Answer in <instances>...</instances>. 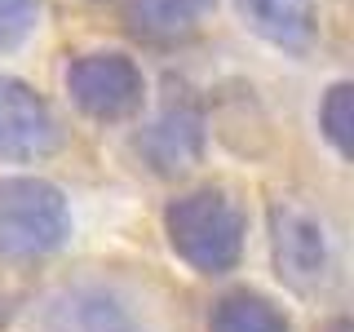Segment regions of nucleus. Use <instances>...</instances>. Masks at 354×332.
Segmentation results:
<instances>
[{"instance_id": "nucleus-1", "label": "nucleus", "mask_w": 354, "mask_h": 332, "mask_svg": "<svg viewBox=\"0 0 354 332\" xmlns=\"http://www.w3.org/2000/svg\"><path fill=\"white\" fill-rule=\"evenodd\" d=\"M169 239L195 270L221 275L239 261L243 248V217L221 191H195L169 204Z\"/></svg>"}, {"instance_id": "nucleus-2", "label": "nucleus", "mask_w": 354, "mask_h": 332, "mask_svg": "<svg viewBox=\"0 0 354 332\" xmlns=\"http://www.w3.org/2000/svg\"><path fill=\"white\" fill-rule=\"evenodd\" d=\"M71 230L66 199L40 177H0V257L53 252Z\"/></svg>"}, {"instance_id": "nucleus-3", "label": "nucleus", "mask_w": 354, "mask_h": 332, "mask_svg": "<svg viewBox=\"0 0 354 332\" xmlns=\"http://www.w3.org/2000/svg\"><path fill=\"white\" fill-rule=\"evenodd\" d=\"M71 102L93 120H124L142 107L147 80H142L138 62L124 53H84L66 71Z\"/></svg>"}, {"instance_id": "nucleus-4", "label": "nucleus", "mask_w": 354, "mask_h": 332, "mask_svg": "<svg viewBox=\"0 0 354 332\" xmlns=\"http://www.w3.org/2000/svg\"><path fill=\"white\" fill-rule=\"evenodd\" d=\"M270 230H274V261L279 275L301 293H315L332 270V248H328V230L315 213L297 204H279L270 213Z\"/></svg>"}, {"instance_id": "nucleus-5", "label": "nucleus", "mask_w": 354, "mask_h": 332, "mask_svg": "<svg viewBox=\"0 0 354 332\" xmlns=\"http://www.w3.org/2000/svg\"><path fill=\"white\" fill-rule=\"evenodd\" d=\"M58 147V120L31 84L0 75V160H44Z\"/></svg>"}, {"instance_id": "nucleus-6", "label": "nucleus", "mask_w": 354, "mask_h": 332, "mask_svg": "<svg viewBox=\"0 0 354 332\" xmlns=\"http://www.w3.org/2000/svg\"><path fill=\"white\" fill-rule=\"evenodd\" d=\"M44 332H142L129 306L106 288H62L44 306Z\"/></svg>"}, {"instance_id": "nucleus-7", "label": "nucleus", "mask_w": 354, "mask_h": 332, "mask_svg": "<svg viewBox=\"0 0 354 332\" xmlns=\"http://www.w3.org/2000/svg\"><path fill=\"white\" fill-rule=\"evenodd\" d=\"M138 151L155 173H186L204 155V116L195 107H169L151 129H142Z\"/></svg>"}, {"instance_id": "nucleus-8", "label": "nucleus", "mask_w": 354, "mask_h": 332, "mask_svg": "<svg viewBox=\"0 0 354 332\" xmlns=\"http://www.w3.org/2000/svg\"><path fill=\"white\" fill-rule=\"evenodd\" d=\"M204 0H124V22L133 36L151 44H173L195 36Z\"/></svg>"}, {"instance_id": "nucleus-9", "label": "nucleus", "mask_w": 354, "mask_h": 332, "mask_svg": "<svg viewBox=\"0 0 354 332\" xmlns=\"http://www.w3.org/2000/svg\"><path fill=\"white\" fill-rule=\"evenodd\" d=\"M235 9L261 40L283 44V49H306L315 36V22L301 0H235Z\"/></svg>"}, {"instance_id": "nucleus-10", "label": "nucleus", "mask_w": 354, "mask_h": 332, "mask_svg": "<svg viewBox=\"0 0 354 332\" xmlns=\"http://www.w3.org/2000/svg\"><path fill=\"white\" fill-rule=\"evenodd\" d=\"M208 328L213 332H288L279 310L270 302H261V297H252V293H235L226 302H217Z\"/></svg>"}, {"instance_id": "nucleus-11", "label": "nucleus", "mask_w": 354, "mask_h": 332, "mask_svg": "<svg viewBox=\"0 0 354 332\" xmlns=\"http://www.w3.org/2000/svg\"><path fill=\"white\" fill-rule=\"evenodd\" d=\"M319 120H324V133H328L332 147L341 155H350V147H354V89L346 80L328 89L324 107H319Z\"/></svg>"}, {"instance_id": "nucleus-12", "label": "nucleus", "mask_w": 354, "mask_h": 332, "mask_svg": "<svg viewBox=\"0 0 354 332\" xmlns=\"http://www.w3.org/2000/svg\"><path fill=\"white\" fill-rule=\"evenodd\" d=\"M36 14H40V0H0V53L18 49L31 36Z\"/></svg>"}, {"instance_id": "nucleus-13", "label": "nucleus", "mask_w": 354, "mask_h": 332, "mask_svg": "<svg viewBox=\"0 0 354 332\" xmlns=\"http://www.w3.org/2000/svg\"><path fill=\"white\" fill-rule=\"evenodd\" d=\"M337 332H346V328H337Z\"/></svg>"}]
</instances>
